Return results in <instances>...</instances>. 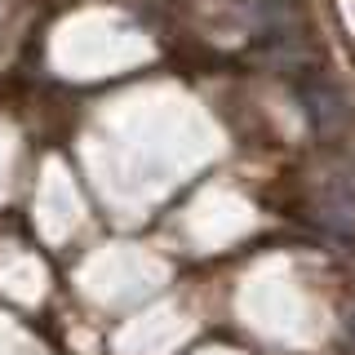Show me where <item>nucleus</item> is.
Masks as SVG:
<instances>
[{
	"label": "nucleus",
	"mask_w": 355,
	"mask_h": 355,
	"mask_svg": "<svg viewBox=\"0 0 355 355\" xmlns=\"http://www.w3.org/2000/svg\"><path fill=\"white\" fill-rule=\"evenodd\" d=\"M302 103H306V111L315 116V125H320V133L324 138H338V133H347L351 129V111H347V98L338 94L329 80H315L302 94Z\"/></svg>",
	"instance_id": "1"
}]
</instances>
